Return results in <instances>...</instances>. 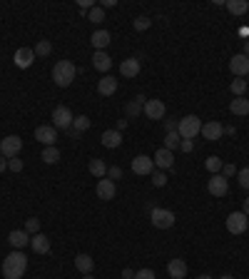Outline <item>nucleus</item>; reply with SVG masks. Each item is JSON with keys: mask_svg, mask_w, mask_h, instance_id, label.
Listing matches in <instances>:
<instances>
[{"mask_svg": "<svg viewBox=\"0 0 249 279\" xmlns=\"http://www.w3.org/2000/svg\"><path fill=\"white\" fill-rule=\"evenodd\" d=\"M25 269H28V257L20 249H13L5 257V262H3V274H5V279H23Z\"/></svg>", "mask_w": 249, "mask_h": 279, "instance_id": "obj_1", "label": "nucleus"}, {"mask_svg": "<svg viewBox=\"0 0 249 279\" xmlns=\"http://www.w3.org/2000/svg\"><path fill=\"white\" fill-rule=\"evenodd\" d=\"M75 75H78V67L72 65L70 60H60L52 67V80H55L58 87H70L72 80H75Z\"/></svg>", "mask_w": 249, "mask_h": 279, "instance_id": "obj_2", "label": "nucleus"}, {"mask_svg": "<svg viewBox=\"0 0 249 279\" xmlns=\"http://www.w3.org/2000/svg\"><path fill=\"white\" fill-rule=\"evenodd\" d=\"M177 132H180L182 140H195L199 132H202V120L197 115H184L177 122Z\"/></svg>", "mask_w": 249, "mask_h": 279, "instance_id": "obj_3", "label": "nucleus"}, {"mask_svg": "<svg viewBox=\"0 0 249 279\" xmlns=\"http://www.w3.org/2000/svg\"><path fill=\"white\" fill-rule=\"evenodd\" d=\"M72 113H70V107L67 105H58L55 110H52V127L55 130H70L72 127Z\"/></svg>", "mask_w": 249, "mask_h": 279, "instance_id": "obj_4", "label": "nucleus"}, {"mask_svg": "<svg viewBox=\"0 0 249 279\" xmlns=\"http://www.w3.org/2000/svg\"><path fill=\"white\" fill-rule=\"evenodd\" d=\"M149 219H152V225H155L157 230H169V227L175 225V212H172V210H165V207H155V210L149 212Z\"/></svg>", "mask_w": 249, "mask_h": 279, "instance_id": "obj_5", "label": "nucleus"}, {"mask_svg": "<svg viewBox=\"0 0 249 279\" xmlns=\"http://www.w3.org/2000/svg\"><path fill=\"white\" fill-rule=\"evenodd\" d=\"M224 225H227L229 234H244L249 230V217L244 212H232L224 219Z\"/></svg>", "mask_w": 249, "mask_h": 279, "instance_id": "obj_6", "label": "nucleus"}, {"mask_svg": "<svg viewBox=\"0 0 249 279\" xmlns=\"http://www.w3.org/2000/svg\"><path fill=\"white\" fill-rule=\"evenodd\" d=\"M207 192L212 195V197H224L227 192H229V182L224 175H212L209 182H207Z\"/></svg>", "mask_w": 249, "mask_h": 279, "instance_id": "obj_7", "label": "nucleus"}, {"mask_svg": "<svg viewBox=\"0 0 249 279\" xmlns=\"http://www.w3.org/2000/svg\"><path fill=\"white\" fill-rule=\"evenodd\" d=\"M23 150V140L17 137V135H8L3 142H0V155H5L8 160H13L17 157V152Z\"/></svg>", "mask_w": 249, "mask_h": 279, "instance_id": "obj_8", "label": "nucleus"}, {"mask_svg": "<svg viewBox=\"0 0 249 279\" xmlns=\"http://www.w3.org/2000/svg\"><path fill=\"white\" fill-rule=\"evenodd\" d=\"M132 172L135 175H140V177H147L155 172V160L147 157V155H137L132 160Z\"/></svg>", "mask_w": 249, "mask_h": 279, "instance_id": "obj_9", "label": "nucleus"}, {"mask_svg": "<svg viewBox=\"0 0 249 279\" xmlns=\"http://www.w3.org/2000/svg\"><path fill=\"white\" fill-rule=\"evenodd\" d=\"M35 140L43 142L45 147H52L58 142V130L52 125H40V127H35Z\"/></svg>", "mask_w": 249, "mask_h": 279, "instance_id": "obj_10", "label": "nucleus"}, {"mask_svg": "<svg viewBox=\"0 0 249 279\" xmlns=\"http://www.w3.org/2000/svg\"><path fill=\"white\" fill-rule=\"evenodd\" d=\"M229 70H232L237 78H247L249 75V58L244 55V52L234 55L232 60H229Z\"/></svg>", "mask_w": 249, "mask_h": 279, "instance_id": "obj_11", "label": "nucleus"}, {"mask_svg": "<svg viewBox=\"0 0 249 279\" xmlns=\"http://www.w3.org/2000/svg\"><path fill=\"white\" fill-rule=\"evenodd\" d=\"M142 113H145L147 120H162L165 117V102L162 100H147L145 107H142Z\"/></svg>", "mask_w": 249, "mask_h": 279, "instance_id": "obj_12", "label": "nucleus"}, {"mask_svg": "<svg viewBox=\"0 0 249 279\" xmlns=\"http://www.w3.org/2000/svg\"><path fill=\"white\" fill-rule=\"evenodd\" d=\"M199 135H202L207 142H217V140H222L224 127H222L219 122H215V120H212V122H204V125H202V132H199Z\"/></svg>", "mask_w": 249, "mask_h": 279, "instance_id": "obj_13", "label": "nucleus"}, {"mask_svg": "<svg viewBox=\"0 0 249 279\" xmlns=\"http://www.w3.org/2000/svg\"><path fill=\"white\" fill-rule=\"evenodd\" d=\"M152 160H155V167H160L162 172H165V170H172V167H175V155H172V152H169L167 147H160V150H157Z\"/></svg>", "mask_w": 249, "mask_h": 279, "instance_id": "obj_14", "label": "nucleus"}, {"mask_svg": "<svg viewBox=\"0 0 249 279\" xmlns=\"http://www.w3.org/2000/svg\"><path fill=\"white\" fill-rule=\"evenodd\" d=\"M117 195V187H115V182L112 180H107V177H102V180H98V197L100 199H115Z\"/></svg>", "mask_w": 249, "mask_h": 279, "instance_id": "obj_15", "label": "nucleus"}, {"mask_svg": "<svg viewBox=\"0 0 249 279\" xmlns=\"http://www.w3.org/2000/svg\"><path fill=\"white\" fill-rule=\"evenodd\" d=\"M100 142L105 145L107 150H115L122 145V132H117V130H105L102 132V137H100Z\"/></svg>", "mask_w": 249, "mask_h": 279, "instance_id": "obj_16", "label": "nucleus"}, {"mask_svg": "<svg viewBox=\"0 0 249 279\" xmlns=\"http://www.w3.org/2000/svg\"><path fill=\"white\" fill-rule=\"evenodd\" d=\"M98 92L102 95V98H110V95H115V92H117V80L112 78V75H105V78L98 82Z\"/></svg>", "mask_w": 249, "mask_h": 279, "instance_id": "obj_17", "label": "nucleus"}, {"mask_svg": "<svg viewBox=\"0 0 249 279\" xmlns=\"http://www.w3.org/2000/svg\"><path fill=\"white\" fill-rule=\"evenodd\" d=\"M8 242L13 245V249H23L25 245H30V234L25 230H13L8 234Z\"/></svg>", "mask_w": 249, "mask_h": 279, "instance_id": "obj_18", "label": "nucleus"}, {"mask_svg": "<svg viewBox=\"0 0 249 279\" xmlns=\"http://www.w3.org/2000/svg\"><path fill=\"white\" fill-rule=\"evenodd\" d=\"M30 247H33V252H37V254H50V239L45 234H40V232L30 237Z\"/></svg>", "mask_w": 249, "mask_h": 279, "instance_id": "obj_19", "label": "nucleus"}, {"mask_svg": "<svg viewBox=\"0 0 249 279\" xmlns=\"http://www.w3.org/2000/svg\"><path fill=\"white\" fill-rule=\"evenodd\" d=\"M167 274H169L172 279L187 277V264H184V259H172V262L167 264Z\"/></svg>", "mask_w": 249, "mask_h": 279, "instance_id": "obj_20", "label": "nucleus"}, {"mask_svg": "<svg viewBox=\"0 0 249 279\" xmlns=\"http://www.w3.org/2000/svg\"><path fill=\"white\" fill-rule=\"evenodd\" d=\"M35 63V50L30 48H20L15 52V65L17 67H30Z\"/></svg>", "mask_w": 249, "mask_h": 279, "instance_id": "obj_21", "label": "nucleus"}, {"mask_svg": "<svg viewBox=\"0 0 249 279\" xmlns=\"http://www.w3.org/2000/svg\"><path fill=\"white\" fill-rule=\"evenodd\" d=\"M92 65H95V70H100V72H107V70L112 67V60H110V55H107L105 50H98V52L92 55Z\"/></svg>", "mask_w": 249, "mask_h": 279, "instance_id": "obj_22", "label": "nucleus"}, {"mask_svg": "<svg viewBox=\"0 0 249 279\" xmlns=\"http://www.w3.org/2000/svg\"><path fill=\"white\" fill-rule=\"evenodd\" d=\"M120 72H122L125 78H137V75H140V60H137V58H127V60H122Z\"/></svg>", "mask_w": 249, "mask_h": 279, "instance_id": "obj_23", "label": "nucleus"}, {"mask_svg": "<svg viewBox=\"0 0 249 279\" xmlns=\"http://www.w3.org/2000/svg\"><path fill=\"white\" fill-rule=\"evenodd\" d=\"M75 267H78V272H80V274H92V267H95V262H92V257H90V254H78V257H75Z\"/></svg>", "mask_w": 249, "mask_h": 279, "instance_id": "obj_24", "label": "nucleus"}, {"mask_svg": "<svg viewBox=\"0 0 249 279\" xmlns=\"http://www.w3.org/2000/svg\"><path fill=\"white\" fill-rule=\"evenodd\" d=\"M229 110H232V115H237V117H247L249 115V100L247 98H234L232 105H229Z\"/></svg>", "mask_w": 249, "mask_h": 279, "instance_id": "obj_25", "label": "nucleus"}, {"mask_svg": "<svg viewBox=\"0 0 249 279\" xmlns=\"http://www.w3.org/2000/svg\"><path fill=\"white\" fill-rule=\"evenodd\" d=\"M90 43H92L98 50H105L107 45H110V33H107V30H95L92 38H90Z\"/></svg>", "mask_w": 249, "mask_h": 279, "instance_id": "obj_26", "label": "nucleus"}, {"mask_svg": "<svg viewBox=\"0 0 249 279\" xmlns=\"http://www.w3.org/2000/svg\"><path fill=\"white\" fill-rule=\"evenodd\" d=\"M227 10H229L232 15H244L249 10V3L247 0H227Z\"/></svg>", "mask_w": 249, "mask_h": 279, "instance_id": "obj_27", "label": "nucleus"}, {"mask_svg": "<svg viewBox=\"0 0 249 279\" xmlns=\"http://www.w3.org/2000/svg\"><path fill=\"white\" fill-rule=\"evenodd\" d=\"M90 172H92L98 180L107 177V164H105V160H90Z\"/></svg>", "mask_w": 249, "mask_h": 279, "instance_id": "obj_28", "label": "nucleus"}, {"mask_svg": "<svg viewBox=\"0 0 249 279\" xmlns=\"http://www.w3.org/2000/svg\"><path fill=\"white\" fill-rule=\"evenodd\" d=\"M40 160H43L45 164H55L58 160H60V150L55 147V145H52V147H45V150H43V157H40Z\"/></svg>", "mask_w": 249, "mask_h": 279, "instance_id": "obj_29", "label": "nucleus"}, {"mask_svg": "<svg viewBox=\"0 0 249 279\" xmlns=\"http://www.w3.org/2000/svg\"><path fill=\"white\" fill-rule=\"evenodd\" d=\"M247 80H244V78H237V80L232 82V87H229V90H232L234 95H237V98H244V92H247Z\"/></svg>", "mask_w": 249, "mask_h": 279, "instance_id": "obj_30", "label": "nucleus"}, {"mask_svg": "<svg viewBox=\"0 0 249 279\" xmlns=\"http://www.w3.org/2000/svg\"><path fill=\"white\" fill-rule=\"evenodd\" d=\"M180 142H182V137H180V132H167L165 137V147L172 152L175 147H180Z\"/></svg>", "mask_w": 249, "mask_h": 279, "instance_id": "obj_31", "label": "nucleus"}, {"mask_svg": "<svg viewBox=\"0 0 249 279\" xmlns=\"http://www.w3.org/2000/svg\"><path fill=\"white\" fill-rule=\"evenodd\" d=\"M50 52H52V43L50 40H40L37 45H35V58L40 55V58H48Z\"/></svg>", "mask_w": 249, "mask_h": 279, "instance_id": "obj_32", "label": "nucleus"}, {"mask_svg": "<svg viewBox=\"0 0 249 279\" xmlns=\"http://www.w3.org/2000/svg\"><path fill=\"white\" fill-rule=\"evenodd\" d=\"M90 125H92V122H90V117H87V115H80V117H75V120H72V127H75L78 132L90 130Z\"/></svg>", "mask_w": 249, "mask_h": 279, "instance_id": "obj_33", "label": "nucleus"}, {"mask_svg": "<svg viewBox=\"0 0 249 279\" xmlns=\"http://www.w3.org/2000/svg\"><path fill=\"white\" fill-rule=\"evenodd\" d=\"M87 20H90V23H95V25H100V23L105 20V10H102L100 5H95V8L87 13Z\"/></svg>", "mask_w": 249, "mask_h": 279, "instance_id": "obj_34", "label": "nucleus"}, {"mask_svg": "<svg viewBox=\"0 0 249 279\" xmlns=\"http://www.w3.org/2000/svg\"><path fill=\"white\" fill-rule=\"evenodd\" d=\"M204 167H207V170H209L212 175H219V170H222V160L212 155V157H207V162H204Z\"/></svg>", "mask_w": 249, "mask_h": 279, "instance_id": "obj_35", "label": "nucleus"}, {"mask_svg": "<svg viewBox=\"0 0 249 279\" xmlns=\"http://www.w3.org/2000/svg\"><path fill=\"white\" fill-rule=\"evenodd\" d=\"M132 25H135V30H137V33H145L149 25H152V20H149V17H145V15H140V17H135Z\"/></svg>", "mask_w": 249, "mask_h": 279, "instance_id": "obj_36", "label": "nucleus"}, {"mask_svg": "<svg viewBox=\"0 0 249 279\" xmlns=\"http://www.w3.org/2000/svg\"><path fill=\"white\" fill-rule=\"evenodd\" d=\"M25 232H28V234H37V232H40V219L30 217V219L25 222Z\"/></svg>", "mask_w": 249, "mask_h": 279, "instance_id": "obj_37", "label": "nucleus"}, {"mask_svg": "<svg viewBox=\"0 0 249 279\" xmlns=\"http://www.w3.org/2000/svg\"><path fill=\"white\" fill-rule=\"evenodd\" d=\"M237 177H239V187H242V190H249V167L239 170V172H237Z\"/></svg>", "mask_w": 249, "mask_h": 279, "instance_id": "obj_38", "label": "nucleus"}, {"mask_svg": "<svg viewBox=\"0 0 249 279\" xmlns=\"http://www.w3.org/2000/svg\"><path fill=\"white\" fill-rule=\"evenodd\" d=\"M152 184H155V187H165L167 184V175L162 170H160V172H152Z\"/></svg>", "mask_w": 249, "mask_h": 279, "instance_id": "obj_39", "label": "nucleus"}, {"mask_svg": "<svg viewBox=\"0 0 249 279\" xmlns=\"http://www.w3.org/2000/svg\"><path fill=\"white\" fill-rule=\"evenodd\" d=\"M142 107H145V105H140L137 100H132V102L127 105V117H137L140 113H142Z\"/></svg>", "mask_w": 249, "mask_h": 279, "instance_id": "obj_40", "label": "nucleus"}, {"mask_svg": "<svg viewBox=\"0 0 249 279\" xmlns=\"http://www.w3.org/2000/svg\"><path fill=\"white\" fill-rule=\"evenodd\" d=\"M120 177H122V170H120V167H107V180H120Z\"/></svg>", "mask_w": 249, "mask_h": 279, "instance_id": "obj_41", "label": "nucleus"}, {"mask_svg": "<svg viewBox=\"0 0 249 279\" xmlns=\"http://www.w3.org/2000/svg\"><path fill=\"white\" fill-rule=\"evenodd\" d=\"M135 279H155V272H152V269H137V272H135Z\"/></svg>", "mask_w": 249, "mask_h": 279, "instance_id": "obj_42", "label": "nucleus"}, {"mask_svg": "<svg viewBox=\"0 0 249 279\" xmlns=\"http://www.w3.org/2000/svg\"><path fill=\"white\" fill-rule=\"evenodd\" d=\"M8 170H13V172H20V170H23V160H17V157L8 160Z\"/></svg>", "mask_w": 249, "mask_h": 279, "instance_id": "obj_43", "label": "nucleus"}, {"mask_svg": "<svg viewBox=\"0 0 249 279\" xmlns=\"http://www.w3.org/2000/svg\"><path fill=\"white\" fill-rule=\"evenodd\" d=\"M222 170H224V177H234V175L239 172L234 164H222Z\"/></svg>", "mask_w": 249, "mask_h": 279, "instance_id": "obj_44", "label": "nucleus"}, {"mask_svg": "<svg viewBox=\"0 0 249 279\" xmlns=\"http://www.w3.org/2000/svg\"><path fill=\"white\" fill-rule=\"evenodd\" d=\"M180 150H182V152H192V150H195V142H192V140H182V142H180Z\"/></svg>", "mask_w": 249, "mask_h": 279, "instance_id": "obj_45", "label": "nucleus"}, {"mask_svg": "<svg viewBox=\"0 0 249 279\" xmlns=\"http://www.w3.org/2000/svg\"><path fill=\"white\" fill-rule=\"evenodd\" d=\"M177 122H180V120H167V122H165L167 132H177Z\"/></svg>", "mask_w": 249, "mask_h": 279, "instance_id": "obj_46", "label": "nucleus"}, {"mask_svg": "<svg viewBox=\"0 0 249 279\" xmlns=\"http://www.w3.org/2000/svg\"><path fill=\"white\" fill-rule=\"evenodd\" d=\"M122 279H135V269L125 267V269H122Z\"/></svg>", "mask_w": 249, "mask_h": 279, "instance_id": "obj_47", "label": "nucleus"}, {"mask_svg": "<svg viewBox=\"0 0 249 279\" xmlns=\"http://www.w3.org/2000/svg\"><path fill=\"white\" fill-rule=\"evenodd\" d=\"M5 170H8V157L0 155V172H5Z\"/></svg>", "mask_w": 249, "mask_h": 279, "instance_id": "obj_48", "label": "nucleus"}, {"mask_svg": "<svg viewBox=\"0 0 249 279\" xmlns=\"http://www.w3.org/2000/svg\"><path fill=\"white\" fill-rule=\"evenodd\" d=\"M125 127H127V120H117V127H115V130H117V132H122Z\"/></svg>", "mask_w": 249, "mask_h": 279, "instance_id": "obj_49", "label": "nucleus"}, {"mask_svg": "<svg viewBox=\"0 0 249 279\" xmlns=\"http://www.w3.org/2000/svg\"><path fill=\"white\" fill-rule=\"evenodd\" d=\"M117 3L115 0H105V3H102V5H100V8H102V10H105V8H115Z\"/></svg>", "mask_w": 249, "mask_h": 279, "instance_id": "obj_50", "label": "nucleus"}, {"mask_svg": "<svg viewBox=\"0 0 249 279\" xmlns=\"http://www.w3.org/2000/svg\"><path fill=\"white\" fill-rule=\"evenodd\" d=\"M67 135H70V137H72V140H78V137H80V132L75 130V127H70V130H67Z\"/></svg>", "mask_w": 249, "mask_h": 279, "instance_id": "obj_51", "label": "nucleus"}, {"mask_svg": "<svg viewBox=\"0 0 249 279\" xmlns=\"http://www.w3.org/2000/svg\"><path fill=\"white\" fill-rule=\"evenodd\" d=\"M242 212H244V214H247V217H249V197L244 199V210H242Z\"/></svg>", "mask_w": 249, "mask_h": 279, "instance_id": "obj_52", "label": "nucleus"}, {"mask_svg": "<svg viewBox=\"0 0 249 279\" xmlns=\"http://www.w3.org/2000/svg\"><path fill=\"white\" fill-rule=\"evenodd\" d=\"M244 55H247V58H249V40H247V43H244Z\"/></svg>", "mask_w": 249, "mask_h": 279, "instance_id": "obj_53", "label": "nucleus"}, {"mask_svg": "<svg viewBox=\"0 0 249 279\" xmlns=\"http://www.w3.org/2000/svg\"><path fill=\"white\" fill-rule=\"evenodd\" d=\"M197 279H212V277H209V274H199Z\"/></svg>", "mask_w": 249, "mask_h": 279, "instance_id": "obj_54", "label": "nucleus"}, {"mask_svg": "<svg viewBox=\"0 0 249 279\" xmlns=\"http://www.w3.org/2000/svg\"><path fill=\"white\" fill-rule=\"evenodd\" d=\"M219 279H234V277H232V274H222Z\"/></svg>", "mask_w": 249, "mask_h": 279, "instance_id": "obj_55", "label": "nucleus"}, {"mask_svg": "<svg viewBox=\"0 0 249 279\" xmlns=\"http://www.w3.org/2000/svg\"><path fill=\"white\" fill-rule=\"evenodd\" d=\"M83 279H95V277L92 274H83Z\"/></svg>", "mask_w": 249, "mask_h": 279, "instance_id": "obj_56", "label": "nucleus"}, {"mask_svg": "<svg viewBox=\"0 0 249 279\" xmlns=\"http://www.w3.org/2000/svg\"><path fill=\"white\" fill-rule=\"evenodd\" d=\"M247 85H249V75H247Z\"/></svg>", "mask_w": 249, "mask_h": 279, "instance_id": "obj_57", "label": "nucleus"}]
</instances>
